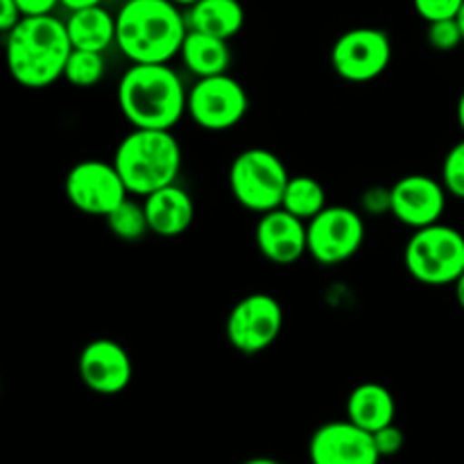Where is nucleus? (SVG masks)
<instances>
[{
	"instance_id": "1",
	"label": "nucleus",
	"mask_w": 464,
	"mask_h": 464,
	"mask_svg": "<svg viewBox=\"0 0 464 464\" xmlns=\"http://www.w3.org/2000/svg\"><path fill=\"white\" fill-rule=\"evenodd\" d=\"M71 53L66 21H59L53 14L23 16L21 23L5 34L9 75L25 89H48L63 80Z\"/></svg>"
},
{
	"instance_id": "2",
	"label": "nucleus",
	"mask_w": 464,
	"mask_h": 464,
	"mask_svg": "<svg viewBox=\"0 0 464 464\" xmlns=\"http://www.w3.org/2000/svg\"><path fill=\"white\" fill-rule=\"evenodd\" d=\"M118 109L131 127L172 130L188 109V89L170 63H131L116 91Z\"/></svg>"
},
{
	"instance_id": "3",
	"label": "nucleus",
	"mask_w": 464,
	"mask_h": 464,
	"mask_svg": "<svg viewBox=\"0 0 464 464\" xmlns=\"http://www.w3.org/2000/svg\"><path fill=\"white\" fill-rule=\"evenodd\" d=\"M188 23L170 0H127L116 14V45L131 63H170Z\"/></svg>"
},
{
	"instance_id": "4",
	"label": "nucleus",
	"mask_w": 464,
	"mask_h": 464,
	"mask_svg": "<svg viewBox=\"0 0 464 464\" xmlns=\"http://www.w3.org/2000/svg\"><path fill=\"white\" fill-rule=\"evenodd\" d=\"M113 166L121 172L130 195L148 198L163 186L177 184L181 172V145L172 130L131 127L113 152Z\"/></svg>"
},
{
	"instance_id": "5",
	"label": "nucleus",
	"mask_w": 464,
	"mask_h": 464,
	"mask_svg": "<svg viewBox=\"0 0 464 464\" xmlns=\"http://www.w3.org/2000/svg\"><path fill=\"white\" fill-rule=\"evenodd\" d=\"M408 275L424 285H453L464 272V236L456 227L438 225L412 231L403 249Z\"/></svg>"
},
{
	"instance_id": "6",
	"label": "nucleus",
	"mask_w": 464,
	"mask_h": 464,
	"mask_svg": "<svg viewBox=\"0 0 464 464\" xmlns=\"http://www.w3.org/2000/svg\"><path fill=\"white\" fill-rule=\"evenodd\" d=\"M290 172L285 163L272 150L249 148L243 150L231 161L229 188L236 202L247 211L263 213L275 211L284 202L285 186Z\"/></svg>"
},
{
	"instance_id": "7",
	"label": "nucleus",
	"mask_w": 464,
	"mask_h": 464,
	"mask_svg": "<svg viewBox=\"0 0 464 464\" xmlns=\"http://www.w3.org/2000/svg\"><path fill=\"white\" fill-rule=\"evenodd\" d=\"M249 98L245 86L229 72L199 77L188 89L186 116L207 131H229L247 116Z\"/></svg>"
},
{
	"instance_id": "8",
	"label": "nucleus",
	"mask_w": 464,
	"mask_h": 464,
	"mask_svg": "<svg viewBox=\"0 0 464 464\" xmlns=\"http://www.w3.org/2000/svg\"><path fill=\"white\" fill-rule=\"evenodd\" d=\"M392 62V41L379 27H353L331 48V66L352 84H365L388 71Z\"/></svg>"
},
{
	"instance_id": "9",
	"label": "nucleus",
	"mask_w": 464,
	"mask_h": 464,
	"mask_svg": "<svg viewBox=\"0 0 464 464\" xmlns=\"http://www.w3.org/2000/svg\"><path fill=\"white\" fill-rule=\"evenodd\" d=\"M63 193L77 211L95 218H107L122 199L130 198V190L113 161L102 159H84L75 163L63 181Z\"/></svg>"
},
{
	"instance_id": "10",
	"label": "nucleus",
	"mask_w": 464,
	"mask_h": 464,
	"mask_svg": "<svg viewBox=\"0 0 464 464\" xmlns=\"http://www.w3.org/2000/svg\"><path fill=\"white\" fill-rule=\"evenodd\" d=\"M365 243V220L356 208L326 207L308 222V254L320 266H340L361 252Z\"/></svg>"
},
{
	"instance_id": "11",
	"label": "nucleus",
	"mask_w": 464,
	"mask_h": 464,
	"mask_svg": "<svg viewBox=\"0 0 464 464\" xmlns=\"http://www.w3.org/2000/svg\"><path fill=\"white\" fill-rule=\"evenodd\" d=\"M284 329V308L267 293H254L240 299L227 317V340L236 352L256 356L266 352Z\"/></svg>"
},
{
	"instance_id": "12",
	"label": "nucleus",
	"mask_w": 464,
	"mask_h": 464,
	"mask_svg": "<svg viewBox=\"0 0 464 464\" xmlns=\"http://www.w3.org/2000/svg\"><path fill=\"white\" fill-rule=\"evenodd\" d=\"M311 464H379L374 435L349 420L326 421L308 440Z\"/></svg>"
},
{
	"instance_id": "13",
	"label": "nucleus",
	"mask_w": 464,
	"mask_h": 464,
	"mask_svg": "<svg viewBox=\"0 0 464 464\" xmlns=\"http://www.w3.org/2000/svg\"><path fill=\"white\" fill-rule=\"evenodd\" d=\"M80 379L91 392L102 394V397H113L122 390L130 388L134 379V365L131 356L121 343L109 338L91 340L80 353L77 361Z\"/></svg>"
},
{
	"instance_id": "14",
	"label": "nucleus",
	"mask_w": 464,
	"mask_h": 464,
	"mask_svg": "<svg viewBox=\"0 0 464 464\" xmlns=\"http://www.w3.org/2000/svg\"><path fill=\"white\" fill-rule=\"evenodd\" d=\"M392 216L411 229L438 225L447 211V188L430 175H406L390 188Z\"/></svg>"
},
{
	"instance_id": "15",
	"label": "nucleus",
	"mask_w": 464,
	"mask_h": 464,
	"mask_svg": "<svg viewBox=\"0 0 464 464\" xmlns=\"http://www.w3.org/2000/svg\"><path fill=\"white\" fill-rule=\"evenodd\" d=\"M254 238L267 261L275 266H293L308 254V222L279 207L258 218Z\"/></svg>"
},
{
	"instance_id": "16",
	"label": "nucleus",
	"mask_w": 464,
	"mask_h": 464,
	"mask_svg": "<svg viewBox=\"0 0 464 464\" xmlns=\"http://www.w3.org/2000/svg\"><path fill=\"white\" fill-rule=\"evenodd\" d=\"M145 216L150 222V234L159 238H177L186 234L195 220L193 198L181 186L170 184L143 198Z\"/></svg>"
},
{
	"instance_id": "17",
	"label": "nucleus",
	"mask_w": 464,
	"mask_h": 464,
	"mask_svg": "<svg viewBox=\"0 0 464 464\" xmlns=\"http://www.w3.org/2000/svg\"><path fill=\"white\" fill-rule=\"evenodd\" d=\"M394 417H397V403L385 385L372 381L361 383L347 397V420L370 433L394 424Z\"/></svg>"
},
{
	"instance_id": "18",
	"label": "nucleus",
	"mask_w": 464,
	"mask_h": 464,
	"mask_svg": "<svg viewBox=\"0 0 464 464\" xmlns=\"http://www.w3.org/2000/svg\"><path fill=\"white\" fill-rule=\"evenodd\" d=\"M186 71L195 77H213L229 72L231 66V48L229 41L220 36L207 34V32L188 30L184 45L179 53Z\"/></svg>"
},
{
	"instance_id": "19",
	"label": "nucleus",
	"mask_w": 464,
	"mask_h": 464,
	"mask_svg": "<svg viewBox=\"0 0 464 464\" xmlns=\"http://www.w3.org/2000/svg\"><path fill=\"white\" fill-rule=\"evenodd\" d=\"M66 30L75 50L104 53V50L116 44V16L107 12L102 5L71 12L66 21Z\"/></svg>"
},
{
	"instance_id": "20",
	"label": "nucleus",
	"mask_w": 464,
	"mask_h": 464,
	"mask_svg": "<svg viewBox=\"0 0 464 464\" xmlns=\"http://www.w3.org/2000/svg\"><path fill=\"white\" fill-rule=\"evenodd\" d=\"M188 30L207 32L220 39H234L245 25V9L240 0H199L186 9Z\"/></svg>"
},
{
	"instance_id": "21",
	"label": "nucleus",
	"mask_w": 464,
	"mask_h": 464,
	"mask_svg": "<svg viewBox=\"0 0 464 464\" xmlns=\"http://www.w3.org/2000/svg\"><path fill=\"white\" fill-rule=\"evenodd\" d=\"M329 207L326 204V190L315 177L308 175H295L290 177L288 186H285L284 202L281 208H285L288 213L297 216L299 220L311 222L317 213H322Z\"/></svg>"
},
{
	"instance_id": "22",
	"label": "nucleus",
	"mask_w": 464,
	"mask_h": 464,
	"mask_svg": "<svg viewBox=\"0 0 464 464\" xmlns=\"http://www.w3.org/2000/svg\"><path fill=\"white\" fill-rule=\"evenodd\" d=\"M107 227L116 238L134 243L140 240L145 234H150V222L145 216V204L136 202V199L125 198L107 218Z\"/></svg>"
},
{
	"instance_id": "23",
	"label": "nucleus",
	"mask_w": 464,
	"mask_h": 464,
	"mask_svg": "<svg viewBox=\"0 0 464 464\" xmlns=\"http://www.w3.org/2000/svg\"><path fill=\"white\" fill-rule=\"evenodd\" d=\"M104 72H107V62H104L102 53L72 48L66 68H63V80L75 89H93L102 82Z\"/></svg>"
},
{
	"instance_id": "24",
	"label": "nucleus",
	"mask_w": 464,
	"mask_h": 464,
	"mask_svg": "<svg viewBox=\"0 0 464 464\" xmlns=\"http://www.w3.org/2000/svg\"><path fill=\"white\" fill-rule=\"evenodd\" d=\"M426 41L433 50L438 53H453L464 44V36L460 30V23L458 18H447V21H435L429 23V30H426Z\"/></svg>"
},
{
	"instance_id": "25",
	"label": "nucleus",
	"mask_w": 464,
	"mask_h": 464,
	"mask_svg": "<svg viewBox=\"0 0 464 464\" xmlns=\"http://www.w3.org/2000/svg\"><path fill=\"white\" fill-rule=\"evenodd\" d=\"M442 184L449 195L464 199V140L453 145L442 163Z\"/></svg>"
},
{
	"instance_id": "26",
	"label": "nucleus",
	"mask_w": 464,
	"mask_h": 464,
	"mask_svg": "<svg viewBox=\"0 0 464 464\" xmlns=\"http://www.w3.org/2000/svg\"><path fill=\"white\" fill-rule=\"evenodd\" d=\"M415 12L424 18L426 23L447 21V18H458L464 0H412Z\"/></svg>"
},
{
	"instance_id": "27",
	"label": "nucleus",
	"mask_w": 464,
	"mask_h": 464,
	"mask_svg": "<svg viewBox=\"0 0 464 464\" xmlns=\"http://www.w3.org/2000/svg\"><path fill=\"white\" fill-rule=\"evenodd\" d=\"M372 435H374V444L379 449L381 458L397 456V453H401L403 444H406V435H403V430L397 424L385 426V429L376 430Z\"/></svg>"
},
{
	"instance_id": "28",
	"label": "nucleus",
	"mask_w": 464,
	"mask_h": 464,
	"mask_svg": "<svg viewBox=\"0 0 464 464\" xmlns=\"http://www.w3.org/2000/svg\"><path fill=\"white\" fill-rule=\"evenodd\" d=\"M362 211L370 216H381V213H392V193L390 188H381V186H372L362 193L361 198Z\"/></svg>"
},
{
	"instance_id": "29",
	"label": "nucleus",
	"mask_w": 464,
	"mask_h": 464,
	"mask_svg": "<svg viewBox=\"0 0 464 464\" xmlns=\"http://www.w3.org/2000/svg\"><path fill=\"white\" fill-rule=\"evenodd\" d=\"M23 12L16 0H0V30L3 34L12 32L21 23Z\"/></svg>"
},
{
	"instance_id": "30",
	"label": "nucleus",
	"mask_w": 464,
	"mask_h": 464,
	"mask_svg": "<svg viewBox=\"0 0 464 464\" xmlns=\"http://www.w3.org/2000/svg\"><path fill=\"white\" fill-rule=\"evenodd\" d=\"M16 3L23 16H45V14H53L57 5H62L59 0H16Z\"/></svg>"
},
{
	"instance_id": "31",
	"label": "nucleus",
	"mask_w": 464,
	"mask_h": 464,
	"mask_svg": "<svg viewBox=\"0 0 464 464\" xmlns=\"http://www.w3.org/2000/svg\"><path fill=\"white\" fill-rule=\"evenodd\" d=\"M62 7H66L68 12H77V9L95 7V5H102V0H59Z\"/></svg>"
},
{
	"instance_id": "32",
	"label": "nucleus",
	"mask_w": 464,
	"mask_h": 464,
	"mask_svg": "<svg viewBox=\"0 0 464 464\" xmlns=\"http://www.w3.org/2000/svg\"><path fill=\"white\" fill-rule=\"evenodd\" d=\"M453 290H456V299H458V304H460V308L464 311V272L460 276H458L456 284H453Z\"/></svg>"
},
{
	"instance_id": "33",
	"label": "nucleus",
	"mask_w": 464,
	"mask_h": 464,
	"mask_svg": "<svg viewBox=\"0 0 464 464\" xmlns=\"http://www.w3.org/2000/svg\"><path fill=\"white\" fill-rule=\"evenodd\" d=\"M456 116H458V125H460V130L464 131V91L460 93V98H458Z\"/></svg>"
},
{
	"instance_id": "34",
	"label": "nucleus",
	"mask_w": 464,
	"mask_h": 464,
	"mask_svg": "<svg viewBox=\"0 0 464 464\" xmlns=\"http://www.w3.org/2000/svg\"><path fill=\"white\" fill-rule=\"evenodd\" d=\"M243 464H281V462L275 460V458H249V460H245Z\"/></svg>"
},
{
	"instance_id": "35",
	"label": "nucleus",
	"mask_w": 464,
	"mask_h": 464,
	"mask_svg": "<svg viewBox=\"0 0 464 464\" xmlns=\"http://www.w3.org/2000/svg\"><path fill=\"white\" fill-rule=\"evenodd\" d=\"M170 3L177 5L179 9H190L195 3H199V0H170Z\"/></svg>"
},
{
	"instance_id": "36",
	"label": "nucleus",
	"mask_w": 464,
	"mask_h": 464,
	"mask_svg": "<svg viewBox=\"0 0 464 464\" xmlns=\"http://www.w3.org/2000/svg\"><path fill=\"white\" fill-rule=\"evenodd\" d=\"M458 23H460V30H462V36H464V5H462L460 14H458Z\"/></svg>"
}]
</instances>
